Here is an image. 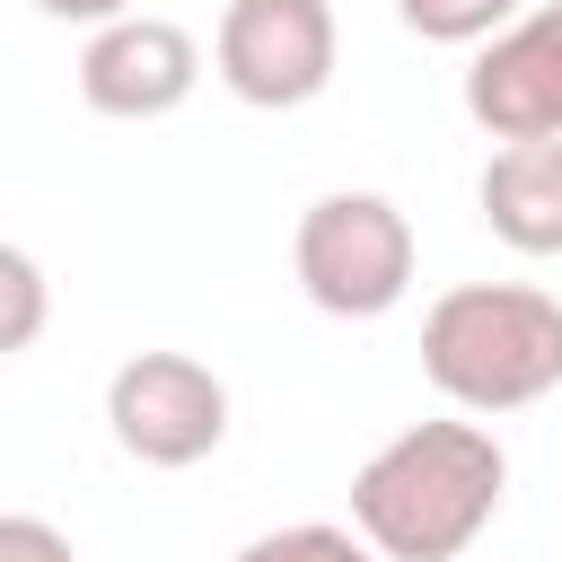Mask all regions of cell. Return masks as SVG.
I'll use <instances>...</instances> for the list:
<instances>
[{
  "label": "cell",
  "instance_id": "obj_13",
  "mask_svg": "<svg viewBox=\"0 0 562 562\" xmlns=\"http://www.w3.org/2000/svg\"><path fill=\"white\" fill-rule=\"evenodd\" d=\"M35 18L53 26H105V18H132V0H26Z\"/></svg>",
  "mask_w": 562,
  "mask_h": 562
},
{
  "label": "cell",
  "instance_id": "obj_12",
  "mask_svg": "<svg viewBox=\"0 0 562 562\" xmlns=\"http://www.w3.org/2000/svg\"><path fill=\"white\" fill-rule=\"evenodd\" d=\"M0 562H79V553H70V536L44 527V518H0Z\"/></svg>",
  "mask_w": 562,
  "mask_h": 562
},
{
  "label": "cell",
  "instance_id": "obj_1",
  "mask_svg": "<svg viewBox=\"0 0 562 562\" xmlns=\"http://www.w3.org/2000/svg\"><path fill=\"white\" fill-rule=\"evenodd\" d=\"M509 501V448L483 413H439L395 430L351 474V527L386 562H457Z\"/></svg>",
  "mask_w": 562,
  "mask_h": 562
},
{
  "label": "cell",
  "instance_id": "obj_7",
  "mask_svg": "<svg viewBox=\"0 0 562 562\" xmlns=\"http://www.w3.org/2000/svg\"><path fill=\"white\" fill-rule=\"evenodd\" d=\"M465 114L492 140H562V0H536L465 61Z\"/></svg>",
  "mask_w": 562,
  "mask_h": 562
},
{
  "label": "cell",
  "instance_id": "obj_9",
  "mask_svg": "<svg viewBox=\"0 0 562 562\" xmlns=\"http://www.w3.org/2000/svg\"><path fill=\"white\" fill-rule=\"evenodd\" d=\"M395 18L422 44H492L509 18H527V0H395Z\"/></svg>",
  "mask_w": 562,
  "mask_h": 562
},
{
  "label": "cell",
  "instance_id": "obj_5",
  "mask_svg": "<svg viewBox=\"0 0 562 562\" xmlns=\"http://www.w3.org/2000/svg\"><path fill=\"white\" fill-rule=\"evenodd\" d=\"M105 430H114V448L132 465L184 474V465L220 457V439H228V386L193 351H132L105 378Z\"/></svg>",
  "mask_w": 562,
  "mask_h": 562
},
{
  "label": "cell",
  "instance_id": "obj_6",
  "mask_svg": "<svg viewBox=\"0 0 562 562\" xmlns=\"http://www.w3.org/2000/svg\"><path fill=\"white\" fill-rule=\"evenodd\" d=\"M193 88H202V44L176 18L132 9V18L88 26V44H79V97L105 123H167Z\"/></svg>",
  "mask_w": 562,
  "mask_h": 562
},
{
  "label": "cell",
  "instance_id": "obj_11",
  "mask_svg": "<svg viewBox=\"0 0 562 562\" xmlns=\"http://www.w3.org/2000/svg\"><path fill=\"white\" fill-rule=\"evenodd\" d=\"M0 290H9L0 351H35V334H44V263L26 246H0Z\"/></svg>",
  "mask_w": 562,
  "mask_h": 562
},
{
  "label": "cell",
  "instance_id": "obj_10",
  "mask_svg": "<svg viewBox=\"0 0 562 562\" xmlns=\"http://www.w3.org/2000/svg\"><path fill=\"white\" fill-rule=\"evenodd\" d=\"M237 562H386L360 527L334 518H299V527H263L255 544H237Z\"/></svg>",
  "mask_w": 562,
  "mask_h": 562
},
{
  "label": "cell",
  "instance_id": "obj_2",
  "mask_svg": "<svg viewBox=\"0 0 562 562\" xmlns=\"http://www.w3.org/2000/svg\"><path fill=\"white\" fill-rule=\"evenodd\" d=\"M422 378L457 413H527L562 386V299L536 281H457L422 307Z\"/></svg>",
  "mask_w": 562,
  "mask_h": 562
},
{
  "label": "cell",
  "instance_id": "obj_8",
  "mask_svg": "<svg viewBox=\"0 0 562 562\" xmlns=\"http://www.w3.org/2000/svg\"><path fill=\"white\" fill-rule=\"evenodd\" d=\"M474 211L509 255L553 263L562 255V140H501L474 176Z\"/></svg>",
  "mask_w": 562,
  "mask_h": 562
},
{
  "label": "cell",
  "instance_id": "obj_3",
  "mask_svg": "<svg viewBox=\"0 0 562 562\" xmlns=\"http://www.w3.org/2000/svg\"><path fill=\"white\" fill-rule=\"evenodd\" d=\"M290 272H299L307 307L369 325V316L404 307V290H413V220L369 184L316 193L290 228Z\"/></svg>",
  "mask_w": 562,
  "mask_h": 562
},
{
  "label": "cell",
  "instance_id": "obj_4",
  "mask_svg": "<svg viewBox=\"0 0 562 562\" xmlns=\"http://www.w3.org/2000/svg\"><path fill=\"white\" fill-rule=\"evenodd\" d=\"M334 0H228L211 35V70L255 114H299L334 88Z\"/></svg>",
  "mask_w": 562,
  "mask_h": 562
}]
</instances>
